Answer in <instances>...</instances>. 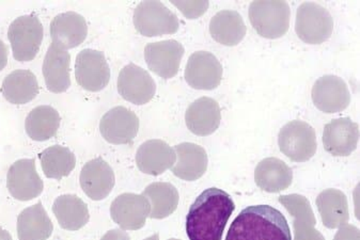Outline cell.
<instances>
[{"label":"cell","instance_id":"cell-1","mask_svg":"<svg viewBox=\"0 0 360 240\" xmlns=\"http://www.w3.org/2000/svg\"><path fill=\"white\" fill-rule=\"evenodd\" d=\"M236 204L229 194L218 188L205 190L189 208L186 233L189 240H223Z\"/></svg>","mask_w":360,"mask_h":240},{"label":"cell","instance_id":"cell-2","mask_svg":"<svg viewBox=\"0 0 360 240\" xmlns=\"http://www.w3.org/2000/svg\"><path fill=\"white\" fill-rule=\"evenodd\" d=\"M226 240H292L291 229L278 209L257 205L240 211Z\"/></svg>","mask_w":360,"mask_h":240},{"label":"cell","instance_id":"cell-3","mask_svg":"<svg viewBox=\"0 0 360 240\" xmlns=\"http://www.w3.org/2000/svg\"><path fill=\"white\" fill-rule=\"evenodd\" d=\"M291 10L287 1H252L249 6V20L259 36L278 39L289 30Z\"/></svg>","mask_w":360,"mask_h":240},{"label":"cell","instance_id":"cell-4","mask_svg":"<svg viewBox=\"0 0 360 240\" xmlns=\"http://www.w3.org/2000/svg\"><path fill=\"white\" fill-rule=\"evenodd\" d=\"M44 30L38 16L22 15L10 25L8 38L15 60L27 62L36 58L42 44Z\"/></svg>","mask_w":360,"mask_h":240},{"label":"cell","instance_id":"cell-5","mask_svg":"<svg viewBox=\"0 0 360 240\" xmlns=\"http://www.w3.org/2000/svg\"><path fill=\"white\" fill-rule=\"evenodd\" d=\"M134 26L141 36L153 38L176 34L180 27L178 16L160 1H143L134 11Z\"/></svg>","mask_w":360,"mask_h":240},{"label":"cell","instance_id":"cell-6","mask_svg":"<svg viewBox=\"0 0 360 240\" xmlns=\"http://www.w3.org/2000/svg\"><path fill=\"white\" fill-rule=\"evenodd\" d=\"M295 32L302 42L322 44L334 32V18L319 4H302L296 13Z\"/></svg>","mask_w":360,"mask_h":240},{"label":"cell","instance_id":"cell-7","mask_svg":"<svg viewBox=\"0 0 360 240\" xmlns=\"http://www.w3.org/2000/svg\"><path fill=\"white\" fill-rule=\"evenodd\" d=\"M278 145L283 155L294 163H306L318 149L316 131L302 121H291L279 131Z\"/></svg>","mask_w":360,"mask_h":240},{"label":"cell","instance_id":"cell-8","mask_svg":"<svg viewBox=\"0 0 360 240\" xmlns=\"http://www.w3.org/2000/svg\"><path fill=\"white\" fill-rule=\"evenodd\" d=\"M75 78L82 89L102 91L110 80V69L102 51L84 49L78 53L75 62Z\"/></svg>","mask_w":360,"mask_h":240},{"label":"cell","instance_id":"cell-9","mask_svg":"<svg viewBox=\"0 0 360 240\" xmlns=\"http://www.w3.org/2000/svg\"><path fill=\"white\" fill-rule=\"evenodd\" d=\"M223 65L209 51L193 53L187 61L184 77L193 89L214 90L223 79Z\"/></svg>","mask_w":360,"mask_h":240},{"label":"cell","instance_id":"cell-10","mask_svg":"<svg viewBox=\"0 0 360 240\" xmlns=\"http://www.w3.org/2000/svg\"><path fill=\"white\" fill-rule=\"evenodd\" d=\"M7 188L15 200L32 201L43 192L44 184L36 169L34 159H20L10 167Z\"/></svg>","mask_w":360,"mask_h":240},{"label":"cell","instance_id":"cell-11","mask_svg":"<svg viewBox=\"0 0 360 240\" xmlns=\"http://www.w3.org/2000/svg\"><path fill=\"white\" fill-rule=\"evenodd\" d=\"M312 102L325 114L343 112L351 102L349 87L342 78L336 75H325L319 78L312 88Z\"/></svg>","mask_w":360,"mask_h":240},{"label":"cell","instance_id":"cell-12","mask_svg":"<svg viewBox=\"0 0 360 240\" xmlns=\"http://www.w3.org/2000/svg\"><path fill=\"white\" fill-rule=\"evenodd\" d=\"M139 131V119L125 107H115L101 119L100 131L103 138L112 145H129Z\"/></svg>","mask_w":360,"mask_h":240},{"label":"cell","instance_id":"cell-13","mask_svg":"<svg viewBox=\"0 0 360 240\" xmlns=\"http://www.w3.org/2000/svg\"><path fill=\"white\" fill-rule=\"evenodd\" d=\"M118 92L125 100L135 105H146L155 95L156 85L148 71L129 63L121 69L118 77Z\"/></svg>","mask_w":360,"mask_h":240},{"label":"cell","instance_id":"cell-14","mask_svg":"<svg viewBox=\"0 0 360 240\" xmlns=\"http://www.w3.org/2000/svg\"><path fill=\"white\" fill-rule=\"evenodd\" d=\"M184 53V46L176 40L149 43L145 47L146 62L156 75L170 79L178 74Z\"/></svg>","mask_w":360,"mask_h":240},{"label":"cell","instance_id":"cell-15","mask_svg":"<svg viewBox=\"0 0 360 240\" xmlns=\"http://www.w3.org/2000/svg\"><path fill=\"white\" fill-rule=\"evenodd\" d=\"M151 206L143 194H122L110 206L112 219L123 231H137L145 227Z\"/></svg>","mask_w":360,"mask_h":240},{"label":"cell","instance_id":"cell-16","mask_svg":"<svg viewBox=\"0 0 360 240\" xmlns=\"http://www.w3.org/2000/svg\"><path fill=\"white\" fill-rule=\"evenodd\" d=\"M359 126L349 118L336 119L325 125L323 145L325 151L336 157H347L357 149Z\"/></svg>","mask_w":360,"mask_h":240},{"label":"cell","instance_id":"cell-17","mask_svg":"<svg viewBox=\"0 0 360 240\" xmlns=\"http://www.w3.org/2000/svg\"><path fill=\"white\" fill-rule=\"evenodd\" d=\"M116 184L114 170L102 157L90 160L80 172V186L88 198L104 200L110 194Z\"/></svg>","mask_w":360,"mask_h":240},{"label":"cell","instance_id":"cell-18","mask_svg":"<svg viewBox=\"0 0 360 240\" xmlns=\"http://www.w3.org/2000/svg\"><path fill=\"white\" fill-rule=\"evenodd\" d=\"M278 200L293 216L294 240H325L324 236L316 229V217L306 196L288 194L279 196Z\"/></svg>","mask_w":360,"mask_h":240},{"label":"cell","instance_id":"cell-19","mask_svg":"<svg viewBox=\"0 0 360 240\" xmlns=\"http://www.w3.org/2000/svg\"><path fill=\"white\" fill-rule=\"evenodd\" d=\"M53 44L63 51L75 48L87 38L88 26L84 16L69 11L58 14L51 22Z\"/></svg>","mask_w":360,"mask_h":240},{"label":"cell","instance_id":"cell-20","mask_svg":"<svg viewBox=\"0 0 360 240\" xmlns=\"http://www.w3.org/2000/svg\"><path fill=\"white\" fill-rule=\"evenodd\" d=\"M174 149L165 141L152 139L146 141L136 153V164L143 173L158 176L172 169L176 164Z\"/></svg>","mask_w":360,"mask_h":240},{"label":"cell","instance_id":"cell-21","mask_svg":"<svg viewBox=\"0 0 360 240\" xmlns=\"http://www.w3.org/2000/svg\"><path fill=\"white\" fill-rule=\"evenodd\" d=\"M221 121L220 107L211 98H198L189 105L185 114L187 128L197 136H210L217 131Z\"/></svg>","mask_w":360,"mask_h":240},{"label":"cell","instance_id":"cell-22","mask_svg":"<svg viewBox=\"0 0 360 240\" xmlns=\"http://www.w3.org/2000/svg\"><path fill=\"white\" fill-rule=\"evenodd\" d=\"M174 149L178 159L172 171L176 178L193 182L205 175L209 158L202 147L195 143L183 142L176 145Z\"/></svg>","mask_w":360,"mask_h":240},{"label":"cell","instance_id":"cell-23","mask_svg":"<svg viewBox=\"0 0 360 240\" xmlns=\"http://www.w3.org/2000/svg\"><path fill=\"white\" fill-rule=\"evenodd\" d=\"M71 56L68 51L59 48L51 43L43 62V76L47 89L53 93H63L71 87L70 77Z\"/></svg>","mask_w":360,"mask_h":240},{"label":"cell","instance_id":"cell-24","mask_svg":"<svg viewBox=\"0 0 360 240\" xmlns=\"http://www.w3.org/2000/svg\"><path fill=\"white\" fill-rule=\"evenodd\" d=\"M255 180L260 189L269 194H277L291 186L293 171L279 158H265L255 170Z\"/></svg>","mask_w":360,"mask_h":240},{"label":"cell","instance_id":"cell-25","mask_svg":"<svg viewBox=\"0 0 360 240\" xmlns=\"http://www.w3.org/2000/svg\"><path fill=\"white\" fill-rule=\"evenodd\" d=\"M246 25L240 13L233 10H223L212 18L210 34L212 38L225 46H236L246 36Z\"/></svg>","mask_w":360,"mask_h":240},{"label":"cell","instance_id":"cell-26","mask_svg":"<svg viewBox=\"0 0 360 240\" xmlns=\"http://www.w3.org/2000/svg\"><path fill=\"white\" fill-rule=\"evenodd\" d=\"M53 231V222L41 202L27 207L18 215V240H46Z\"/></svg>","mask_w":360,"mask_h":240},{"label":"cell","instance_id":"cell-27","mask_svg":"<svg viewBox=\"0 0 360 240\" xmlns=\"http://www.w3.org/2000/svg\"><path fill=\"white\" fill-rule=\"evenodd\" d=\"M0 90L8 102L24 105L37 98L40 88L38 79L32 71L16 69L5 78Z\"/></svg>","mask_w":360,"mask_h":240},{"label":"cell","instance_id":"cell-28","mask_svg":"<svg viewBox=\"0 0 360 240\" xmlns=\"http://www.w3.org/2000/svg\"><path fill=\"white\" fill-rule=\"evenodd\" d=\"M316 203L323 225L328 229H339L349 222V203L340 190H324L319 194Z\"/></svg>","mask_w":360,"mask_h":240},{"label":"cell","instance_id":"cell-29","mask_svg":"<svg viewBox=\"0 0 360 240\" xmlns=\"http://www.w3.org/2000/svg\"><path fill=\"white\" fill-rule=\"evenodd\" d=\"M53 213L67 231H78L89 222V209L75 194H63L53 202Z\"/></svg>","mask_w":360,"mask_h":240},{"label":"cell","instance_id":"cell-30","mask_svg":"<svg viewBox=\"0 0 360 240\" xmlns=\"http://www.w3.org/2000/svg\"><path fill=\"white\" fill-rule=\"evenodd\" d=\"M59 112L51 106H38L30 112L25 121V129L34 141H46L56 136L60 127Z\"/></svg>","mask_w":360,"mask_h":240},{"label":"cell","instance_id":"cell-31","mask_svg":"<svg viewBox=\"0 0 360 240\" xmlns=\"http://www.w3.org/2000/svg\"><path fill=\"white\" fill-rule=\"evenodd\" d=\"M143 196L149 201L150 218L165 219L176 211L179 205V192L170 182H152L143 190Z\"/></svg>","mask_w":360,"mask_h":240},{"label":"cell","instance_id":"cell-32","mask_svg":"<svg viewBox=\"0 0 360 240\" xmlns=\"http://www.w3.org/2000/svg\"><path fill=\"white\" fill-rule=\"evenodd\" d=\"M39 158L45 176L53 180H61L70 175L76 166L75 155L68 147L61 145H53L44 149Z\"/></svg>","mask_w":360,"mask_h":240},{"label":"cell","instance_id":"cell-33","mask_svg":"<svg viewBox=\"0 0 360 240\" xmlns=\"http://www.w3.org/2000/svg\"><path fill=\"white\" fill-rule=\"evenodd\" d=\"M187 18L195 20L207 12L209 1H172Z\"/></svg>","mask_w":360,"mask_h":240},{"label":"cell","instance_id":"cell-34","mask_svg":"<svg viewBox=\"0 0 360 240\" xmlns=\"http://www.w3.org/2000/svg\"><path fill=\"white\" fill-rule=\"evenodd\" d=\"M334 240H360L359 229L355 225H342L339 227Z\"/></svg>","mask_w":360,"mask_h":240},{"label":"cell","instance_id":"cell-35","mask_svg":"<svg viewBox=\"0 0 360 240\" xmlns=\"http://www.w3.org/2000/svg\"><path fill=\"white\" fill-rule=\"evenodd\" d=\"M101 240H131L129 234L120 229H112L107 232Z\"/></svg>","mask_w":360,"mask_h":240},{"label":"cell","instance_id":"cell-36","mask_svg":"<svg viewBox=\"0 0 360 240\" xmlns=\"http://www.w3.org/2000/svg\"><path fill=\"white\" fill-rule=\"evenodd\" d=\"M8 55H9V51H8L7 45L0 40V72L3 71L7 65Z\"/></svg>","mask_w":360,"mask_h":240},{"label":"cell","instance_id":"cell-37","mask_svg":"<svg viewBox=\"0 0 360 240\" xmlns=\"http://www.w3.org/2000/svg\"><path fill=\"white\" fill-rule=\"evenodd\" d=\"M0 240H13L12 239L11 234L4 229L1 227H0Z\"/></svg>","mask_w":360,"mask_h":240},{"label":"cell","instance_id":"cell-38","mask_svg":"<svg viewBox=\"0 0 360 240\" xmlns=\"http://www.w3.org/2000/svg\"><path fill=\"white\" fill-rule=\"evenodd\" d=\"M145 240H160V235L156 233L154 235L150 236V237L146 238Z\"/></svg>","mask_w":360,"mask_h":240},{"label":"cell","instance_id":"cell-39","mask_svg":"<svg viewBox=\"0 0 360 240\" xmlns=\"http://www.w3.org/2000/svg\"><path fill=\"white\" fill-rule=\"evenodd\" d=\"M168 240H180V239H174V238H172V239H168Z\"/></svg>","mask_w":360,"mask_h":240}]
</instances>
